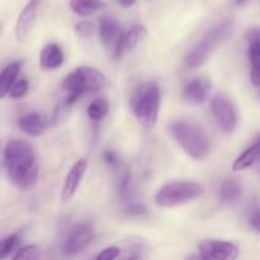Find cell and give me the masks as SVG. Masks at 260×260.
<instances>
[{"mask_svg": "<svg viewBox=\"0 0 260 260\" xmlns=\"http://www.w3.org/2000/svg\"><path fill=\"white\" fill-rule=\"evenodd\" d=\"M4 164L10 182L20 190H29L37 184L38 164L32 146L22 140H13L4 149Z\"/></svg>", "mask_w": 260, "mask_h": 260, "instance_id": "cell-1", "label": "cell"}, {"mask_svg": "<svg viewBox=\"0 0 260 260\" xmlns=\"http://www.w3.org/2000/svg\"><path fill=\"white\" fill-rule=\"evenodd\" d=\"M106 85V76L91 66H79L76 70L65 76L62 80L63 90L66 91V106H73L81 95L101 90Z\"/></svg>", "mask_w": 260, "mask_h": 260, "instance_id": "cell-2", "label": "cell"}, {"mask_svg": "<svg viewBox=\"0 0 260 260\" xmlns=\"http://www.w3.org/2000/svg\"><path fill=\"white\" fill-rule=\"evenodd\" d=\"M170 131L183 151L193 160H203L210 152L207 134L198 124L188 121H177L170 126Z\"/></svg>", "mask_w": 260, "mask_h": 260, "instance_id": "cell-3", "label": "cell"}, {"mask_svg": "<svg viewBox=\"0 0 260 260\" xmlns=\"http://www.w3.org/2000/svg\"><path fill=\"white\" fill-rule=\"evenodd\" d=\"M132 111L135 117L145 128L156 124L160 111V88L154 81L141 84L132 96Z\"/></svg>", "mask_w": 260, "mask_h": 260, "instance_id": "cell-4", "label": "cell"}, {"mask_svg": "<svg viewBox=\"0 0 260 260\" xmlns=\"http://www.w3.org/2000/svg\"><path fill=\"white\" fill-rule=\"evenodd\" d=\"M233 30L234 23L231 20H223V22L213 25L203 36L200 43L190 51L187 57V65L192 69L202 66L211 57V55L230 38Z\"/></svg>", "mask_w": 260, "mask_h": 260, "instance_id": "cell-5", "label": "cell"}, {"mask_svg": "<svg viewBox=\"0 0 260 260\" xmlns=\"http://www.w3.org/2000/svg\"><path fill=\"white\" fill-rule=\"evenodd\" d=\"M205 194V187L196 182H173L160 188L155 194L159 207L172 208L192 202Z\"/></svg>", "mask_w": 260, "mask_h": 260, "instance_id": "cell-6", "label": "cell"}, {"mask_svg": "<svg viewBox=\"0 0 260 260\" xmlns=\"http://www.w3.org/2000/svg\"><path fill=\"white\" fill-rule=\"evenodd\" d=\"M211 111L217 123L226 134H233L238 124L235 108L228 98L222 95L215 96L211 102Z\"/></svg>", "mask_w": 260, "mask_h": 260, "instance_id": "cell-7", "label": "cell"}, {"mask_svg": "<svg viewBox=\"0 0 260 260\" xmlns=\"http://www.w3.org/2000/svg\"><path fill=\"white\" fill-rule=\"evenodd\" d=\"M200 253L207 260H234L239 256V248L230 241L205 240L200 244Z\"/></svg>", "mask_w": 260, "mask_h": 260, "instance_id": "cell-8", "label": "cell"}, {"mask_svg": "<svg viewBox=\"0 0 260 260\" xmlns=\"http://www.w3.org/2000/svg\"><path fill=\"white\" fill-rule=\"evenodd\" d=\"M93 240V230L86 223L75 225L69 233L63 244V253L66 255H75L83 251Z\"/></svg>", "mask_w": 260, "mask_h": 260, "instance_id": "cell-9", "label": "cell"}, {"mask_svg": "<svg viewBox=\"0 0 260 260\" xmlns=\"http://www.w3.org/2000/svg\"><path fill=\"white\" fill-rule=\"evenodd\" d=\"M38 7H40V0H29L20 12L15 25V37L19 42H25L29 37L37 19Z\"/></svg>", "mask_w": 260, "mask_h": 260, "instance_id": "cell-10", "label": "cell"}, {"mask_svg": "<svg viewBox=\"0 0 260 260\" xmlns=\"http://www.w3.org/2000/svg\"><path fill=\"white\" fill-rule=\"evenodd\" d=\"M248 41V58L250 62V80L255 88L259 86L260 76V33L258 28H253L246 32Z\"/></svg>", "mask_w": 260, "mask_h": 260, "instance_id": "cell-11", "label": "cell"}, {"mask_svg": "<svg viewBox=\"0 0 260 260\" xmlns=\"http://www.w3.org/2000/svg\"><path fill=\"white\" fill-rule=\"evenodd\" d=\"M86 168H88V162L84 159L79 160V161H76L71 167L70 172L66 175L65 183H63L62 187V193H61V198H62L63 202H69L75 196V193L78 192L79 187H80L81 182H83L84 175L86 173Z\"/></svg>", "mask_w": 260, "mask_h": 260, "instance_id": "cell-12", "label": "cell"}, {"mask_svg": "<svg viewBox=\"0 0 260 260\" xmlns=\"http://www.w3.org/2000/svg\"><path fill=\"white\" fill-rule=\"evenodd\" d=\"M211 90V83L206 78H197L185 85L183 96L193 104H202L207 101Z\"/></svg>", "mask_w": 260, "mask_h": 260, "instance_id": "cell-13", "label": "cell"}, {"mask_svg": "<svg viewBox=\"0 0 260 260\" xmlns=\"http://www.w3.org/2000/svg\"><path fill=\"white\" fill-rule=\"evenodd\" d=\"M122 30L119 28L118 22L114 18L106 15L99 20V37L107 48H113L117 40L121 36Z\"/></svg>", "mask_w": 260, "mask_h": 260, "instance_id": "cell-14", "label": "cell"}, {"mask_svg": "<svg viewBox=\"0 0 260 260\" xmlns=\"http://www.w3.org/2000/svg\"><path fill=\"white\" fill-rule=\"evenodd\" d=\"M18 126L24 134H27L30 137L42 136L47 129L46 121L40 113H27L18 119Z\"/></svg>", "mask_w": 260, "mask_h": 260, "instance_id": "cell-15", "label": "cell"}, {"mask_svg": "<svg viewBox=\"0 0 260 260\" xmlns=\"http://www.w3.org/2000/svg\"><path fill=\"white\" fill-rule=\"evenodd\" d=\"M62 62L63 52L60 46L56 45V43H50L42 48L40 55V65L42 70H56L62 65Z\"/></svg>", "mask_w": 260, "mask_h": 260, "instance_id": "cell-16", "label": "cell"}, {"mask_svg": "<svg viewBox=\"0 0 260 260\" xmlns=\"http://www.w3.org/2000/svg\"><path fill=\"white\" fill-rule=\"evenodd\" d=\"M20 68H22V62L15 61V62L9 63L0 73V101L9 93L10 88L19 75Z\"/></svg>", "mask_w": 260, "mask_h": 260, "instance_id": "cell-17", "label": "cell"}, {"mask_svg": "<svg viewBox=\"0 0 260 260\" xmlns=\"http://www.w3.org/2000/svg\"><path fill=\"white\" fill-rule=\"evenodd\" d=\"M243 194L241 184L235 179H226L220 189V201L223 205H235Z\"/></svg>", "mask_w": 260, "mask_h": 260, "instance_id": "cell-18", "label": "cell"}, {"mask_svg": "<svg viewBox=\"0 0 260 260\" xmlns=\"http://www.w3.org/2000/svg\"><path fill=\"white\" fill-rule=\"evenodd\" d=\"M259 149L260 145L259 142H255L254 145L249 146L238 159L234 161L233 164V172H243L246 170L248 168H251L259 159Z\"/></svg>", "mask_w": 260, "mask_h": 260, "instance_id": "cell-19", "label": "cell"}, {"mask_svg": "<svg viewBox=\"0 0 260 260\" xmlns=\"http://www.w3.org/2000/svg\"><path fill=\"white\" fill-rule=\"evenodd\" d=\"M104 7L106 3L103 0H70L71 10L81 17H89Z\"/></svg>", "mask_w": 260, "mask_h": 260, "instance_id": "cell-20", "label": "cell"}, {"mask_svg": "<svg viewBox=\"0 0 260 260\" xmlns=\"http://www.w3.org/2000/svg\"><path fill=\"white\" fill-rule=\"evenodd\" d=\"M147 36V30L144 25H132L126 33H123V50L132 51L141 42H144Z\"/></svg>", "mask_w": 260, "mask_h": 260, "instance_id": "cell-21", "label": "cell"}, {"mask_svg": "<svg viewBox=\"0 0 260 260\" xmlns=\"http://www.w3.org/2000/svg\"><path fill=\"white\" fill-rule=\"evenodd\" d=\"M109 111V104L106 99H95L88 106L86 113L93 122H99L107 116Z\"/></svg>", "mask_w": 260, "mask_h": 260, "instance_id": "cell-22", "label": "cell"}, {"mask_svg": "<svg viewBox=\"0 0 260 260\" xmlns=\"http://www.w3.org/2000/svg\"><path fill=\"white\" fill-rule=\"evenodd\" d=\"M18 245H19V236L15 235V234L3 239L0 241V259L9 256L13 251L17 250Z\"/></svg>", "mask_w": 260, "mask_h": 260, "instance_id": "cell-23", "label": "cell"}, {"mask_svg": "<svg viewBox=\"0 0 260 260\" xmlns=\"http://www.w3.org/2000/svg\"><path fill=\"white\" fill-rule=\"evenodd\" d=\"M41 256V249L37 245H28L24 248H20L15 250V254L13 255V259H38Z\"/></svg>", "mask_w": 260, "mask_h": 260, "instance_id": "cell-24", "label": "cell"}, {"mask_svg": "<svg viewBox=\"0 0 260 260\" xmlns=\"http://www.w3.org/2000/svg\"><path fill=\"white\" fill-rule=\"evenodd\" d=\"M28 89H29V83L25 79H20V80H15L14 84L10 88L9 94L12 98L19 99L27 94Z\"/></svg>", "mask_w": 260, "mask_h": 260, "instance_id": "cell-25", "label": "cell"}, {"mask_svg": "<svg viewBox=\"0 0 260 260\" xmlns=\"http://www.w3.org/2000/svg\"><path fill=\"white\" fill-rule=\"evenodd\" d=\"M94 24L90 20H83L75 25V33L81 38H89L94 35Z\"/></svg>", "mask_w": 260, "mask_h": 260, "instance_id": "cell-26", "label": "cell"}, {"mask_svg": "<svg viewBox=\"0 0 260 260\" xmlns=\"http://www.w3.org/2000/svg\"><path fill=\"white\" fill-rule=\"evenodd\" d=\"M119 254H121V249L118 246H108L104 250H102L101 254L96 255V259L101 260H113L118 258Z\"/></svg>", "mask_w": 260, "mask_h": 260, "instance_id": "cell-27", "label": "cell"}, {"mask_svg": "<svg viewBox=\"0 0 260 260\" xmlns=\"http://www.w3.org/2000/svg\"><path fill=\"white\" fill-rule=\"evenodd\" d=\"M126 212L129 216H142L146 215V207L141 203H131L126 207Z\"/></svg>", "mask_w": 260, "mask_h": 260, "instance_id": "cell-28", "label": "cell"}, {"mask_svg": "<svg viewBox=\"0 0 260 260\" xmlns=\"http://www.w3.org/2000/svg\"><path fill=\"white\" fill-rule=\"evenodd\" d=\"M103 159H104V161H106V164L109 165V167H112V168L119 167V159L114 151H111V150H107V151H104Z\"/></svg>", "mask_w": 260, "mask_h": 260, "instance_id": "cell-29", "label": "cell"}, {"mask_svg": "<svg viewBox=\"0 0 260 260\" xmlns=\"http://www.w3.org/2000/svg\"><path fill=\"white\" fill-rule=\"evenodd\" d=\"M250 225L255 229V231H259L260 228V215H259V210L258 208H254L253 213L250 215Z\"/></svg>", "mask_w": 260, "mask_h": 260, "instance_id": "cell-30", "label": "cell"}, {"mask_svg": "<svg viewBox=\"0 0 260 260\" xmlns=\"http://www.w3.org/2000/svg\"><path fill=\"white\" fill-rule=\"evenodd\" d=\"M118 2L122 7H131L136 3V0H118Z\"/></svg>", "mask_w": 260, "mask_h": 260, "instance_id": "cell-31", "label": "cell"}, {"mask_svg": "<svg viewBox=\"0 0 260 260\" xmlns=\"http://www.w3.org/2000/svg\"><path fill=\"white\" fill-rule=\"evenodd\" d=\"M249 0H236V4L238 5H244V4H246V3H248Z\"/></svg>", "mask_w": 260, "mask_h": 260, "instance_id": "cell-32", "label": "cell"}]
</instances>
